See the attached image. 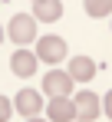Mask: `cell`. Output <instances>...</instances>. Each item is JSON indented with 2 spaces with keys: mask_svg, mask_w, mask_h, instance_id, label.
Returning a JSON list of instances; mask_svg holds the SVG:
<instances>
[{
  "mask_svg": "<svg viewBox=\"0 0 112 122\" xmlns=\"http://www.w3.org/2000/svg\"><path fill=\"white\" fill-rule=\"evenodd\" d=\"M102 112H106V116L112 119V89L106 92V99H102Z\"/></svg>",
  "mask_w": 112,
  "mask_h": 122,
  "instance_id": "obj_12",
  "label": "cell"
},
{
  "mask_svg": "<svg viewBox=\"0 0 112 122\" xmlns=\"http://www.w3.org/2000/svg\"><path fill=\"white\" fill-rule=\"evenodd\" d=\"M36 63H40V56L30 53V50H23V46H20L17 53H10V69H13V76H20V79H30L36 73Z\"/></svg>",
  "mask_w": 112,
  "mask_h": 122,
  "instance_id": "obj_5",
  "label": "cell"
},
{
  "mask_svg": "<svg viewBox=\"0 0 112 122\" xmlns=\"http://www.w3.org/2000/svg\"><path fill=\"white\" fill-rule=\"evenodd\" d=\"M82 7H86V13L89 17H109L112 13V0H82Z\"/></svg>",
  "mask_w": 112,
  "mask_h": 122,
  "instance_id": "obj_10",
  "label": "cell"
},
{
  "mask_svg": "<svg viewBox=\"0 0 112 122\" xmlns=\"http://www.w3.org/2000/svg\"><path fill=\"white\" fill-rule=\"evenodd\" d=\"M46 116H50V122H73L76 119V102L69 96H56L46 106Z\"/></svg>",
  "mask_w": 112,
  "mask_h": 122,
  "instance_id": "obj_6",
  "label": "cell"
},
{
  "mask_svg": "<svg viewBox=\"0 0 112 122\" xmlns=\"http://www.w3.org/2000/svg\"><path fill=\"white\" fill-rule=\"evenodd\" d=\"M73 102H76V119H82V122H96L99 112H102V99L96 92H89V89H82Z\"/></svg>",
  "mask_w": 112,
  "mask_h": 122,
  "instance_id": "obj_4",
  "label": "cell"
},
{
  "mask_svg": "<svg viewBox=\"0 0 112 122\" xmlns=\"http://www.w3.org/2000/svg\"><path fill=\"white\" fill-rule=\"evenodd\" d=\"M69 76H73L76 82H89L96 76V60H89V56H73V60H69Z\"/></svg>",
  "mask_w": 112,
  "mask_h": 122,
  "instance_id": "obj_9",
  "label": "cell"
},
{
  "mask_svg": "<svg viewBox=\"0 0 112 122\" xmlns=\"http://www.w3.org/2000/svg\"><path fill=\"white\" fill-rule=\"evenodd\" d=\"M13 109H17L20 116H36L40 109H43V99H40V92L36 89H20L17 92V99H13Z\"/></svg>",
  "mask_w": 112,
  "mask_h": 122,
  "instance_id": "obj_7",
  "label": "cell"
},
{
  "mask_svg": "<svg viewBox=\"0 0 112 122\" xmlns=\"http://www.w3.org/2000/svg\"><path fill=\"white\" fill-rule=\"evenodd\" d=\"M36 56L43 63H59V60H66V40L63 36H40L36 40Z\"/></svg>",
  "mask_w": 112,
  "mask_h": 122,
  "instance_id": "obj_3",
  "label": "cell"
},
{
  "mask_svg": "<svg viewBox=\"0 0 112 122\" xmlns=\"http://www.w3.org/2000/svg\"><path fill=\"white\" fill-rule=\"evenodd\" d=\"M0 3H3V0H0Z\"/></svg>",
  "mask_w": 112,
  "mask_h": 122,
  "instance_id": "obj_15",
  "label": "cell"
},
{
  "mask_svg": "<svg viewBox=\"0 0 112 122\" xmlns=\"http://www.w3.org/2000/svg\"><path fill=\"white\" fill-rule=\"evenodd\" d=\"M73 86H76V79L69 73H59V69H50V73L43 76V92H46L50 99H56V96H73Z\"/></svg>",
  "mask_w": 112,
  "mask_h": 122,
  "instance_id": "obj_2",
  "label": "cell"
},
{
  "mask_svg": "<svg viewBox=\"0 0 112 122\" xmlns=\"http://www.w3.org/2000/svg\"><path fill=\"white\" fill-rule=\"evenodd\" d=\"M10 116H13V102L7 99V96H0V122H7Z\"/></svg>",
  "mask_w": 112,
  "mask_h": 122,
  "instance_id": "obj_11",
  "label": "cell"
},
{
  "mask_svg": "<svg viewBox=\"0 0 112 122\" xmlns=\"http://www.w3.org/2000/svg\"><path fill=\"white\" fill-rule=\"evenodd\" d=\"M0 46H3V26H0Z\"/></svg>",
  "mask_w": 112,
  "mask_h": 122,
  "instance_id": "obj_14",
  "label": "cell"
},
{
  "mask_svg": "<svg viewBox=\"0 0 112 122\" xmlns=\"http://www.w3.org/2000/svg\"><path fill=\"white\" fill-rule=\"evenodd\" d=\"M26 122H43V119H36V116H30V119H26Z\"/></svg>",
  "mask_w": 112,
  "mask_h": 122,
  "instance_id": "obj_13",
  "label": "cell"
},
{
  "mask_svg": "<svg viewBox=\"0 0 112 122\" xmlns=\"http://www.w3.org/2000/svg\"><path fill=\"white\" fill-rule=\"evenodd\" d=\"M7 36L17 43V46H26V43L36 40V17H30V13H17L13 20H10V30H7Z\"/></svg>",
  "mask_w": 112,
  "mask_h": 122,
  "instance_id": "obj_1",
  "label": "cell"
},
{
  "mask_svg": "<svg viewBox=\"0 0 112 122\" xmlns=\"http://www.w3.org/2000/svg\"><path fill=\"white\" fill-rule=\"evenodd\" d=\"M33 17L40 23H56L63 17V3L59 0H33Z\"/></svg>",
  "mask_w": 112,
  "mask_h": 122,
  "instance_id": "obj_8",
  "label": "cell"
}]
</instances>
